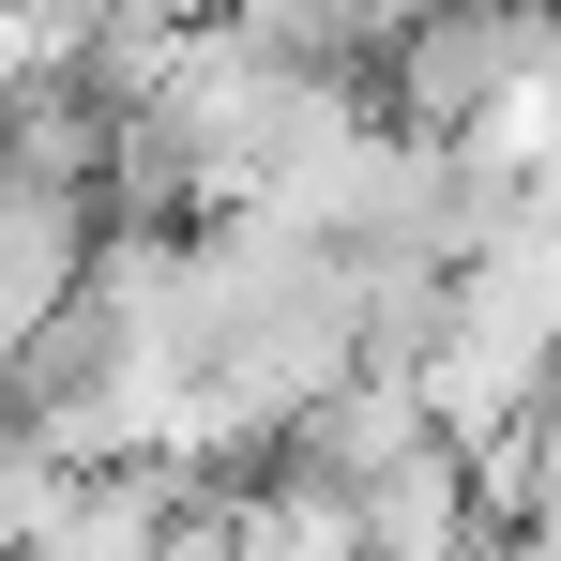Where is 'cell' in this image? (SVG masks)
Returning <instances> with one entry per match:
<instances>
[{
  "label": "cell",
  "mask_w": 561,
  "mask_h": 561,
  "mask_svg": "<svg viewBox=\"0 0 561 561\" xmlns=\"http://www.w3.org/2000/svg\"><path fill=\"white\" fill-rule=\"evenodd\" d=\"M168 547H183V485L137 456H77V485L46 501V531L15 561H168Z\"/></svg>",
  "instance_id": "cell-1"
},
{
  "label": "cell",
  "mask_w": 561,
  "mask_h": 561,
  "mask_svg": "<svg viewBox=\"0 0 561 561\" xmlns=\"http://www.w3.org/2000/svg\"><path fill=\"white\" fill-rule=\"evenodd\" d=\"M501 516H516V547H561V379L531 394V425L501 456Z\"/></svg>",
  "instance_id": "cell-2"
},
{
  "label": "cell",
  "mask_w": 561,
  "mask_h": 561,
  "mask_svg": "<svg viewBox=\"0 0 561 561\" xmlns=\"http://www.w3.org/2000/svg\"><path fill=\"white\" fill-rule=\"evenodd\" d=\"M61 485H77V456H61V440H46V425H31V410L0 394V547H31Z\"/></svg>",
  "instance_id": "cell-3"
}]
</instances>
